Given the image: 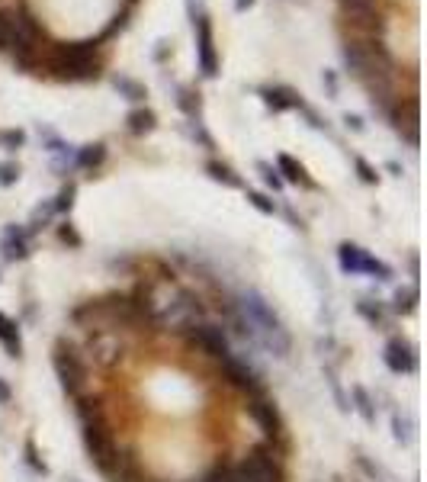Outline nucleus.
I'll return each instance as SVG.
<instances>
[{"label":"nucleus","mask_w":427,"mask_h":482,"mask_svg":"<svg viewBox=\"0 0 427 482\" xmlns=\"http://www.w3.org/2000/svg\"><path fill=\"white\" fill-rule=\"evenodd\" d=\"M382 363L389 367L392 373H415L418 370V347L401 338H392L386 347H382Z\"/></svg>","instance_id":"nucleus-11"},{"label":"nucleus","mask_w":427,"mask_h":482,"mask_svg":"<svg viewBox=\"0 0 427 482\" xmlns=\"http://www.w3.org/2000/svg\"><path fill=\"white\" fill-rule=\"evenodd\" d=\"M357 466H360V470H363V473H366V476H373V479H386V473H382L379 466L373 463L370 456H363V454H357Z\"/></svg>","instance_id":"nucleus-39"},{"label":"nucleus","mask_w":427,"mask_h":482,"mask_svg":"<svg viewBox=\"0 0 427 482\" xmlns=\"http://www.w3.org/2000/svg\"><path fill=\"white\" fill-rule=\"evenodd\" d=\"M10 399H13V389H10V383L0 376V405H10Z\"/></svg>","instance_id":"nucleus-43"},{"label":"nucleus","mask_w":427,"mask_h":482,"mask_svg":"<svg viewBox=\"0 0 427 482\" xmlns=\"http://www.w3.org/2000/svg\"><path fill=\"white\" fill-rule=\"evenodd\" d=\"M106 155H110L106 142H90V145H81V148H75V171H87V174H93V171H100V167H103Z\"/></svg>","instance_id":"nucleus-15"},{"label":"nucleus","mask_w":427,"mask_h":482,"mask_svg":"<svg viewBox=\"0 0 427 482\" xmlns=\"http://www.w3.org/2000/svg\"><path fill=\"white\" fill-rule=\"evenodd\" d=\"M341 61L353 77H360L370 71V61H366V52H363L360 39H341Z\"/></svg>","instance_id":"nucleus-17"},{"label":"nucleus","mask_w":427,"mask_h":482,"mask_svg":"<svg viewBox=\"0 0 427 482\" xmlns=\"http://www.w3.org/2000/svg\"><path fill=\"white\" fill-rule=\"evenodd\" d=\"M203 171L209 177H212L215 184H222V186H228V190H244V177L235 171L232 164H225V161H215V158H209L203 164Z\"/></svg>","instance_id":"nucleus-21"},{"label":"nucleus","mask_w":427,"mask_h":482,"mask_svg":"<svg viewBox=\"0 0 427 482\" xmlns=\"http://www.w3.org/2000/svg\"><path fill=\"white\" fill-rule=\"evenodd\" d=\"M353 312L370 325V328H386V325H389V316H392L386 302H379V299H366V296H360L357 302H353Z\"/></svg>","instance_id":"nucleus-18"},{"label":"nucleus","mask_w":427,"mask_h":482,"mask_svg":"<svg viewBox=\"0 0 427 482\" xmlns=\"http://www.w3.org/2000/svg\"><path fill=\"white\" fill-rule=\"evenodd\" d=\"M126 3H129V7H135V3H139V0H126Z\"/></svg>","instance_id":"nucleus-46"},{"label":"nucleus","mask_w":427,"mask_h":482,"mask_svg":"<svg viewBox=\"0 0 427 482\" xmlns=\"http://www.w3.org/2000/svg\"><path fill=\"white\" fill-rule=\"evenodd\" d=\"M219 373H222V380L228 383L235 392H241L244 399H257V396H267L270 392L267 383H264V376H260L244 357H238V354L219 360Z\"/></svg>","instance_id":"nucleus-6"},{"label":"nucleus","mask_w":427,"mask_h":482,"mask_svg":"<svg viewBox=\"0 0 427 482\" xmlns=\"http://www.w3.org/2000/svg\"><path fill=\"white\" fill-rule=\"evenodd\" d=\"M155 129H158V113L151 110V106H139V110H132L126 116V132H129L132 139H145Z\"/></svg>","instance_id":"nucleus-19"},{"label":"nucleus","mask_w":427,"mask_h":482,"mask_svg":"<svg viewBox=\"0 0 427 482\" xmlns=\"http://www.w3.org/2000/svg\"><path fill=\"white\" fill-rule=\"evenodd\" d=\"M186 132H190V139H193L196 145H203V148H209V151L215 148V139L209 135V129L203 126V119H190L186 122Z\"/></svg>","instance_id":"nucleus-29"},{"label":"nucleus","mask_w":427,"mask_h":482,"mask_svg":"<svg viewBox=\"0 0 427 482\" xmlns=\"http://www.w3.org/2000/svg\"><path fill=\"white\" fill-rule=\"evenodd\" d=\"M386 171H392L395 177H401V164H399V161H389V164H386Z\"/></svg>","instance_id":"nucleus-45"},{"label":"nucleus","mask_w":427,"mask_h":482,"mask_svg":"<svg viewBox=\"0 0 427 482\" xmlns=\"http://www.w3.org/2000/svg\"><path fill=\"white\" fill-rule=\"evenodd\" d=\"M126 338H122V331H93L87 334L84 341V360L97 363V367H116V363L126 357Z\"/></svg>","instance_id":"nucleus-7"},{"label":"nucleus","mask_w":427,"mask_h":482,"mask_svg":"<svg viewBox=\"0 0 427 482\" xmlns=\"http://www.w3.org/2000/svg\"><path fill=\"white\" fill-rule=\"evenodd\" d=\"M112 87H116L119 97H126V100H132V103H141L145 97H148L145 84L135 81V77H129V75H112Z\"/></svg>","instance_id":"nucleus-22"},{"label":"nucleus","mask_w":427,"mask_h":482,"mask_svg":"<svg viewBox=\"0 0 427 482\" xmlns=\"http://www.w3.org/2000/svg\"><path fill=\"white\" fill-rule=\"evenodd\" d=\"M58 241H61V244H71V248H81V244H84V238L77 235V229L71 222L58 225Z\"/></svg>","instance_id":"nucleus-36"},{"label":"nucleus","mask_w":427,"mask_h":482,"mask_svg":"<svg viewBox=\"0 0 427 482\" xmlns=\"http://www.w3.org/2000/svg\"><path fill=\"white\" fill-rule=\"evenodd\" d=\"M177 338H183L186 347H196V351H203L206 357H212L215 363L225 360V357H232V338L225 331V325H215V322H190L183 328H177Z\"/></svg>","instance_id":"nucleus-4"},{"label":"nucleus","mask_w":427,"mask_h":482,"mask_svg":"<svg viewBox=\"0 0 427 482\" xmlns=\"http://www.w3.org/2000/svg\"><path fill=\"white\" fill-rule=\"evenodd\" d=\"M10 36H13V10L0 7V52L10 48Z\"/></svg>","instance_id":"nucleus-33"},{"label":"nucleus","mask_w":427,"mask_h":482,"mask_svg":"<svg viewBox=\"0 0 427 482\" xmlns=\"http://www.w3.org/2000/svg\"><path fill=\"white\" fill-rule=\"evenodd\" d=\"M260 100L267 103L270 113H289V110H299L302 106V97H299L292 87H286V84H264V87H257Z\"/></svg>","instance_id":"nucleus-12"},{"label":"nucleus","mask_w":427,"mask_h":482,"mask_svg":"<svg viewBox=\"0 0 427 482\" xmlns=\"http://www.w3.org/2000/svg\"><path fill=\"white\" fill-rule=\"evenodd\" d=\"M186 13H190V23H193V36H196V65H199V75L203 77H219L222 71V61H219V52H215V36H212V17L206 13L196 0H186Z\"/></svg>","instance_id":"nucleus-3"},{"label":"nucleus","mask_w":427,"mask_h":482,"mask_svg":"<svg viewBox=\"0 0 427 482\" xmlns=\"http://www.w3.org/2000/svg\"><path fill=\"white\" fill-rule=\"evenodd\" d=\"M415 309H418V287H405L395 293V302L389 306V312H399V316L405 312V316H408Z\"/></svg>","instance_id":"nucleus-26"},{"label":"nucleus","mask_w":427,"mask_h":482,"mask_svg":"<svg viewBox=\"0 0 427 482\" xmlns=\"http://www.w3.org/2000/svg\"><path fill=\"white\" fill-rule=\"evenodd\" d=\"M26 145V132L23 129H0V148L7 151H17Z\"/></svg>","instance_id":"nucleus-31"},{"label":"nucleus","mask_w":427,"mask_h":482,"mask_svg":"<svg viewBox=\"0 0 427 482\" xmlns=\"http://www.w3.org/2000/svg\"><path fill=\"white\" fill-rule=\"evenodd\" d=\"M257 171H260V177H264V184H267L273 193H279V190L286 186V184H283V177L277 174V167L267 164V161H257Z\"/></svg>","instance_id":"nucleus-32"},{"label":"nucleus","mask_w":427,"mask_h":482,"mask_svg":"<svg viewBox=\"0 0 427 482\" xmlns=\"http://www.w3.org/2000/svg\"><path fill=\"white\" fill-rule=\"evenodd\" d=\"M52 367H55V376L61 383L68 399L87 392V360H84V354H81V347L71 338H65V334L52 347Z\"/></svg>","instance_id":"nucleus-1"},{"label":"nucleus","mask_w":427,"mask_h":482,"mask_svg":"<svg viewBox=\"0 0 427 482\" xmlns=\"http://www.w3.org/2000/svg\"><path fill=\"white\" fill-rule=\"evenodd\" d=\"M23 463H26L36 476H48L46 460L39 456V450H36V444H32V441H26V444H23Z\"/></svg>","instance_id":"nucleus-27"},{"label":"nucleus","mask_w":427,"mask_h":482,"mask_svg":"<svg viewBox=\"0 0 427 482\" xmlns=\"http://www.w3.org/2000/svg\"><path fill=\"white\" fill-rule=\"evenodd\" d=\"M337 260H341V270L344 273H353V277H373L379 283H389L395 277V270L386 264V260L373 258L370 251H363L360 244L353 241H341L337 244Z\"/></svg>","instance_id":"nucleus-5"},{"label":"nucleus","mask_w":427,"mask_h":482,"mask_svg":"<svg viewBox=\"0 0 427 482\" xmlns=\"http://www.w3.org/2000/svg\"><path fill=\"white\" fill-rule=\"evenodd\" d=\"M19 164L17 161H0V186H13L19 180Z\"/></svg>","instance_id":"nucleus-35"},{"label":"nucleus","mask_w":427,"mask_h":482,"mask_svg":"<svg viewBox=\"0 0 427 482\" xmlns=\"http://www.w3.org/2000/svg\"><path fill=\"white\" fill-rule=\"evenodd\" d=\"M254 0H235V13H244V10H251Z\"/></svg>","instance_id":"nucleus-44"},{"label":"nucleus","mask_w":427,"mask_h":482,"mask_svg":"<svg viewBox=\"0 0 427 482\" xmlns=\"http://www.w3.org/2000/svg\"><path fill=\"white\" fill-rule=\"evenodd\" d=\"M248 203H251L257 213H264V215H277L279 213L277 200H270V196L260 193V190H248Z\"/></svg>","instance_id":"nucleus-30"},{"label":"nucleus","mask_w":427,"mask_h":482,"mask_svg":"<svg viewBox=\"0 0 427 482\" xmlns=\"http://www.w3.org/2000/svg\"><path fill=\"white\" fill-rule=\"evenodd\" d=\"M353 167H357V174H360V180L363 184H379V171L370 164V161H363L360 155L353 158Z\"/></svg>","instance_id":"nucleus-34"},{"label":"nucleus","mask_w":427,"mask_h":482,"mask_svg":"<svg viewBox=\"0 0 427 482\" xmlns=\"http://www.w3.org/2000/svg\"><path fill=\"white\" fill-rule=\"evenodd\" d=\"M0 347L7 351V357L19 360L23 357V338H19V322L0 312Z\"/></svg>","instance_id":"nucleus-20"},{"label":"nucleus","mask_w":427,"mask_h":482,"mask_svg":"<svg viewBox=\"0 0 427 482\" xmlns=\"http://www.w3.org/2000/svg\"><path fill=\"white\" fill-rule=\"evenodd\" d=\"M235 482H283V463H279V450L273 441H260L248 447L244 460L232 463Z\"/></svg>","instance_id":"nucleus-2"},{"label":"nucleus","mask_w":427,"mask_h":482,"mask_svg":"<svg viewBox=\"0 0 427 482\" xmlns=\"http://www.w3.org/2000/svg\"><path fill=\"white\" fill-rule=\"evenodd\" d=\"M193 482H235V470L228 460H215L203 476H196Z\"/></svg>","instance_id":"nucleus-23"},{"label":"nucleus","mask_w":427,"mask_h":482,"mask_svg":"<svg viewBox=\"0 0 427 482\" xmlns=\"http://www.w3.org/2000/svg\"><path fill=\"white\" fill-rule=\"evenodd\" d=\"M42 71L52 75L55 81L84 84V81H100L103 71H106V61H103V55H90V58H81V61H46Z\"/></svg>","instance_id":"nucleus-9"},{"label":"nucleus","mask_w":427,"mask_h":482,"mask_svg":"<svg viewBox=\"0 0 427 482\" xmlns=\"http://www.w3.org/2000/svg\"><path fill=\"white\" fill-rule=\"evenodd\" d=\"M0 258L7 264H17V260L29 258V235L23 225H7L3 235H0Z\"/></svg>","instance_id":"nucleus-13"},{"label":"nucleus","mask_w":427,"mask_h":482,"mask_svg":"<svg viewBox=\"0 0 427 482\" xmlns=\"http://www.w3.org/2000/svg\"><path fill=\"white\" fill-rule=\"evenodd\" d=\"M248 415H251V421L264 431V441H283V431H286V425H283V415H279V408L277 402L270 399V392L267 396H257V399H248Z\"/></svg>","instance_id":"nucleus-10"},{"label":"nucleus","mask_w":427,"mask_h":482,"mask_svg":"<svg viewBox=\"0 0 427 482\" xmlns=\"http://www.w3.org/2000/svg\"><path fill=\"white\" fill-rule=\"evenodd\" d=\"M350 408H353V412H360L366 421H376V408H373L370 392L363 389V386H353V389H350Z\"/></svg>","instance_id":"nucleus-24"},{"label":"nucleus","mask_w":427,"mask_h":482,"mask_svg":"<svg viewBox=\"0 0 427 482\" xmlns=\"http://www.w3.org/2000/svg\"><path fill=\"white\" fill-rule=\"evenodd\" d=\"M321 87H325L328 100H337V93H341V81H337V71H325V75H321Z\"/></svg>","instance_id":"nucleus-38"},{"label":"nucleus","mask_w":427,"mask_h":482,"mask_svg":"<svg viewBox=\"0 0 427 482\" xmlns=\"http://www.w3.org/2000/svg\"><path fill=\"white\" fill-rule=\"evenodd\" d=\"M277 174L283 177V184H299V186H306V190H315V180H312V177L306 174V167L299 164L296 158H292V155H277Z\"/></svg>","instance_id":"nucleus-16"},{"label":"nucleus","mask_w":427,"mask_h":482,"mask_svg":"<svg viewBox=\"0 0 427 482\" xmlns=\"http://www.w3.org/2000/svg\"><path fill=\"white\" fill-rule=\"evenodd\" d=\"M370 10H376V0H337L341 17H360V13H370Z\"/></svg>","instance_id":"nucleus-28"},{"label":"nucleus","mask_w":427,"mask_h":482,"mask_svg":"<svg viewBox=\"0 0 427 482\" xmlns=\"http://www.w3.org/2000/svg\"><path fill=\"white\" fill-rule=\"evenodd\" d=\"M170 52H174V48H170V42H168V39H161L158 46H155V52H151V58H155V61L161 65V61H168Z\"/></svg>","instance_id":"nucleus-42"},{"label":"nucleus","mask_w":427,"mask_h":482,"mask_svg":"<svg viewBox=\"0 0 427 482\" xmlns=\"http://www.w3.org/2000/svg\"><path fill=\"white\" fill-rule=\"evenodd\" d=\"M106 482H145V470L139 463V454H135V447L132 444H119L112 447V456L106 463L97 470Z\"/></svg>","instance_id":"nucleus-8"},{"label":"nucleus","mask_w":427,"mask_h":482,"mask_svg":"<svg viewBox=\"0 0 427 482\" xmlns=\"http://www.w3.org/2000/svg\"><path fill=\"white\" fill-rule=\"evenodd\" d=\"M183 482H193V479H183Z\"/></svg>","instance_id":"nucleus-47"},{"label":"nucleus","mask_w":427,"mask_h":482,"mask_svg":"<svg viewBox=\"0 0 427 482\" xmlns=\"http://www.w3.org/2000/svg\"><path fill=\"white\" fill-rule=\"evenodd\" d=\"M299 113H302V116L308 119V126H312V129H321V132H328V135H331V126H328V119H321V116H318V113L312 110L308 103H302V106H299Z\"/></svg>","instance_id":"nucleus-37"},{"label":"nucleus","mask_w":427,"mask_h":482,"mask_svg":"<svg viewBox=\"0 0 427 482\" xmlns=\"http://www.w3.org/2000/svg\"><path fill=\"white\" fill-rule=\"evenodd\" d=\"M344 126H347L350 132H363V129H366L363 116H357V113H344Z\"/></svg>","instance_id":"nucleus-41"},{"label":"nucleus","mask_w":427,"mask_h":482,"mask_svg":"<svg viewBox=\"0 0 427 482\" xmlns=\"http://www.w3.org/2000/svg\"><path fill=\"white\" fill-rule=\"evenodd\" d=\"M75 196H77V184H75V180H68V184L61 186L55 196H52V209H55V215L71 213V206H75Z\"/></svg>","instance_id":"nucleus-25"},{"label":"nucleus","mask_w":427,"mask_h":482,"mask_svg":"<svg viewBox=\"0 0 427 482\" xmlns=\"http://www.w3.org/2000/svg\"><path fill=\"white\" fill-rule=\"evenodd\" d=\"M392 427H395V441H411V421H401V415H392Z\"/></svg>","instance_id":"nucleus-40"},{"label":"nucleus","mask_w":427,"mask_h":482,"mask_svg":"<svg viewBox=\"0 0 427 482\" xmlns=\"http://www.w3.org/2000/svg\"><path fill=\"white\" fill-rule=\"evenodd\" d=\"M170 90H174V106L183 113L186 119H199V113H203V93L190 87V84H170Z\"/></svg>","instance_id":"nucleus-14"}]
</instances>
